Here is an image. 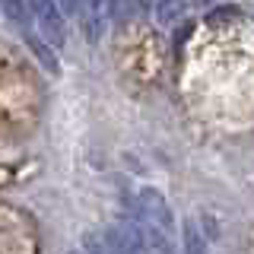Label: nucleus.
<instances>
[{"instance_id": "1", "label": "nucleus", "mask_w": 254, "mask_h": 254, "mask_svg": "<svg viewBox=\"0 0 254 254\" xmlns=\"http://www.w3.org/2000/svg\"><path fill=\"white\" fill-rule=\"evenodd\" d=\"M29 13L35 16V26L48 45L61 48L67 42V16L58 6V0H29Z\"/></svg>"}, {"instance_id": "2", "label": "nucleus", "mask_w": 254, "mask_h": 254, "mask_svg": "<svg viewBox=\"0 0 254 254\" xmlns=\"http://www.w3.org/2000/svg\"><path fill=\"white\" fill-rule=\"evenodd\" d=\"M137 219L143 226H153L159 232L172 235V226H175L172 222V206L162 197V190H156V188H143L140 190L137 194Z\"/></svg>"}, {"instance_id": "3", "label": "nucleus", "mask_w": 254, "mask_h": 254, "mask_svg": "<svg viewBox=\"0 0 254 254\" xmlns=\"http://www.w3.org/2000/svg\"><path fill=\"white\" fill-rule=\"evenodd\" d=\"M105 238L115 245L121 254H146V242H143V229H140V219H115L108 226Z\"/></svg>"}, {"instance_id": "4", "label": "nucleus", "mask_w": 254, "mask_h": 254, "mask_svg": "<svg viewBox=\"0 0 254 254\" xmlns=\"http://www.w3.org/2000/svg\"><path fill=\"white\" fill-rule=\"evenodd\" d=\"M111 13H115V0H79V16L86 22V35L92 42H99L105 32Z\"/></svg>"}, {"instance_id": "5", "label": "nucleus", "mask_w": 254, "mask_h": 254, "mask_svg": "<svg viewBox=\"0 0 254 254\" xmlns=\"http://www.w3.org/2000/svg\"><path fill=\"white\" fill-rule=\"evenodd\" d=\"M26 45L32 48V54H35V58L45 64L48 73H61V64H58V58H54L51 45L42 42V35H35V32H29V29H26Z\"/></svg>"}, {"instance_id": "6", "label": "nucleus", "mask_w": 254, "mask_h": 254, "mask_svg": "<svg viewBox=\"0 0 254 254\" xmlns=\"http://www.w3.org/2000/svg\"><path fill=\"white\" fill-rule=\"evenodd\" d=\"M185 0H156V16L162 26H172V22H178L181 16H185Z\"/></svg>"}, {"instance_id": "7", "label": "nucleus", "mask_w": 254, "mask_h": 254, "mask_svg": "<svg viewBox=\"0 0 254 254\" xmlns=\"http://www.w3.org/2000/svg\"><path fill=\"white\" fill-rule=\"evenodd\" d=\"M3 3V13L10 16L13 22H19V26L29 29V0H0Z\"/></svg>"}, {"instance_id": "8", "label": "nucleus", "mask_w": 254, "mask_h": 254, "mask_svg": "<svg viewBox=\"0 0 254 254\" xmlns=\"http://www.w3.org/2000/svg\"><path fill=\"white\" fill-rule=\"evenodd\" d=\"M185 254H206L203 251V238H200V229H197L194 219L185 222Z\"/></svg>"}, {"instance_id": "9", "label": "nucleus", "mask_w": 254, "mask_h": 254, "mask_svg": "<svg viewBox=\"0 0 254 254\" xmlns=\"http://www.w3.org/2000/svg\"><path fill=\"white\" fill-rule=\"evenodd\" d=\"M83 248L89 251V254H121L105 235H92V232H86V235H83Z\"/></svg>"}, {"instance_id": "10", "label": "nucleus", "mask_w": 254, "mask_h": 254, "mask_svg": "<svg viewBox=\"0 0 254 254\" xmlns=\"http://www.w3.org/2000/svg\"><path fill=\"white\" fill-rule=\"evenodd\" d=\"M70 254H79V251H70Z\"/></svg>"}]
</instances>
